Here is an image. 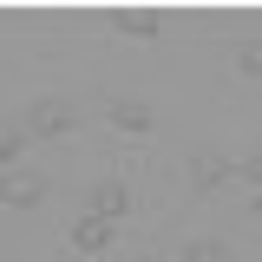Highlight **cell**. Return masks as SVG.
<instances>
[{"label": "cell", "mask_w": 262, "mask_h": 262, "mask_svg": "<svg viewBox=\"0 0 262 262\" xmlns=\"http://www.w3.org/2000/svg\"><path fill=\"white\" fill-rule=\"evenodd\" d=\"M105 243H112V216H105V210H85V216L72 223V249H79V256H98Z\"/></svg>", "instance_id": "1"}, {"label": "cell", "mask_w": 262, "mask_h": 262, "mask_svg": "<svg viewBox=\"0 0 262 262\" xmlns=\"http://www.w3.org/2000/svg\"><path fill=\"white\" fill-rule=\"evenodd\" d=\"M46 196V177H33V170H13V177H0V203H13V210H33Z\"/></svg>", "instance_id": "2"}, {"label": "cell", "mask_w": 262, "mask_h": 262, "mask_svg": "<svg viewBox=\"0 0 262 262\" xmlns=\"http://www.w3.org/2000/svg\"><path fill=\"white\" fill-rule=\"evenodd\" d=\"M66 125H72V105H66V98H39V105L27 112L33 138H53V131H66Z\"/></svg>", "instance_id": "3"}, {"label": "cell", "mask_w": 262, "mask_h": 262, "mask_svg": "<svg viewBox=\"0 0 262 262\" xmlns=\"http://www.w3.org/2000/svg\"><path fill=\"white\" fill-rule=\"evenodd\" d=\"M184 262H229V249L216 236H190V243H184Z\"/></svg>", "instance_id": "4"}, {"label": "cell", "mask_w": 262, "mask_h": 262, "mask_svg": "<svg viewBox=\"0 0 262 262\" xmlns=\"http://www.w3.org/2000/svg\"><path fill=\"white\" fill-rule=\"evenodd\" d=\"M92 210L118 216V210H125V184H92Z\"/></svg>", "instance_id": "5"}, {"label": "cell", "mask_w": 262, "mask_h": 262, "mask_svg": "<svg viewBox=\"0 0 262 262\" xmlns=\"http://www.w3.org/2000/svg\"><path fill=\"white\" fill-rule=\"evenodd\" d=\"M112 125H125V131H151V112H138V105H112Z\"/></svg>", "instance_id": "6"}, {"label": "cell", "mask_w": 262, "mask_h": 262, "mask_svg": "<svg viewBox=\"0 0 262 262\" xmlns=\"http://www.w3.org/2000/svg\"><path fill=\"white\" fill-rule=\"evenodd\" d=\"M27 138H33V131H20V125H0V164L13 158V151H20V144H27Z\"/></svg>", "instance_id": "7"}, {"label": "cell", "mask_w": 262, "mask_h": 262, "mask_svg": "<svg viewBox=\"0 0 262 262\" xmlns=\"http://www.w3.org/2000/svg\"><path fill=\"white\" fill-rule=\"evenodd\" d=\"M190 177H196V184H216V177H223V158H196Z\"/></svg>", "instance_id": "8"}, {"label": "cell", "mask_w": 262, "mask_h": 262, "mask_svg": "<svg viewBox=\"0 0 262 262\" xmlns=\"http://www.w3.org/2000/svg\"><path fill=\"white\" fill-rule=\"evenodd\" d=\"M236 59H243V72H262V46H243Z\"/></svg>", "instance_id": "9"}, {"label": "cell", "mask_w": 262, "mask_h": 262, "mask_svg": "<svg viewBox=\"0 0 262 262\" xmlns=\"http://www.w3.org/2000/svg\"><path fill=\"white\" fill-rule=\"evenodd\" d=\"M249 177H256V210H262V164H249Z\"/></svg>", "instance_id": "10"}, {"label": "cell", "mask_w": 262, "mask_h": 262, "mask_svg": "<svg viewBox=\"0 0 262 262\" xmlns=\"http://www.w3.org/2000/svg\"><path fill=\"white\" fill-rule=\"evenodd\" d=\"M144 262H151V256H144Z\"/></svg>", "instance_id": "11"}]
</instances>
